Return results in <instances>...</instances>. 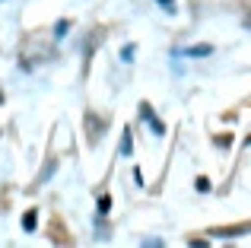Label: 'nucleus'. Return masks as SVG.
<instances>
[{"instance_id": "obj_6", "label": "nucleus", "mask_w": 251, "mask_h": 248, "mask_svg": "<svg viewBox=\"0 0 251 248\" xmlns=\"http://www.w3.org/2000/svg\"><path fill=\"white\" fill-rule=\"evenodd\" d=\"M197 191H210V181L207 178H197Z\"/></svg>"}, {"instance_id": "obj_4", "label": "nucleus", "mask_w": 251, "mask_h": 248, "mask_svg": "<svg viewBox=\"0 0 251 248\" xmlns=\"http://www.w3.org/2000/svg\"><path fill=\"white\" fill-rule=\"evenodd\" d=\"M108 210H111V198L102 194V198H99V213H108Z\"/></svg>"}, {"instance_id": "obj_7", "label": "nucleus", "mask_w": 251, "mask_h": 248, "mask_svg": "<svg viewBox=\"0 0 251 248\" xmlns=\"http://www.w3.org/2000/svg\"><path fill=\"white\" fill-rule=\"evenodd\" d=\"M159 6L162 10H175V0H159Z\"/></svg>"}, {"instance_id": "obj_8", "label": "nucleus", "mask_w": 251, "mask_h": 248, "mask_svg": "<svg viewBox=\"0 0 251 248\" xmlns=\"http://www.w3.org/2000/svg\"><path fill=\"white\" fill-rule=\"evenodd\" d=\"M245 25L251 29V6H248V13H245Z\"/></svg>"}, {"instance_id": "obj_5", "label": "nucleus", "mask_w": 251, "mask_h": 248, "mask_svg": "<svg viewBox=\"0 0 251 248\" xmlns=\"http://www.w3.org/2000/svg\"><path fill=\"white\" fill-rule=\"evenodd\" d=\"M121 153H124V156L130 153V130H124V143H121Z\"/></svg>"}, {"instance_id": "obj_2", "label": "nucleus", "mask_w": 251, "mask_h": 248, "mask_svg": "<svg viewBox=\"0 0 251 248\" xmlns=\"http://www.w3.org/2000/svg\"><path fill=\"white\" fill-rule=\"evenodd\" d=\"M35 223H38V210L32 207V210L23 217V229H25V232H35Z\"/></svg>"}, {"instance_id": "obj_3", "label": "nucleus", "mask_w": 251, "mask_h": 248, "mask_svg": "<svg viewBox=\"0 0 251 248\" xmlns=\"http://www.w3.org/2000/svg\"><path fill=\"white\" fill-rule=\"evenodd\" d=\"M188 54L191 57H207V54H213V45H194V48H188Z\"/></svg>"}, {"instance_id": "obj_1", "label": "nucleus", "mask_w": 251, "mask_h": 248, "mask_svg": "<svg viewBox=\"0 0 251 248\" xmlns=\"http://www.w3.org/2000/svg\"><path fill=\"white\" fill-rule=\"evenodd\" d=\"M102 127H105L102 118H96L92 112H86V140H89V143H99V140H102V134H105Z\"/></svg>"}, {"instance_id": "obj_9", "label": "nucleus", "mask_w": 251, "mask_h": 248, "mask_svg": "<svg viewBox=\"0 0 251 248\" xmlns=\"http://www.w3.org/2000/svg\"><path fill=\"white\" fill-rule=\"evenodd\" d=\"M0 102H3V96H0Z\"/></svg>"}]
</instances>
